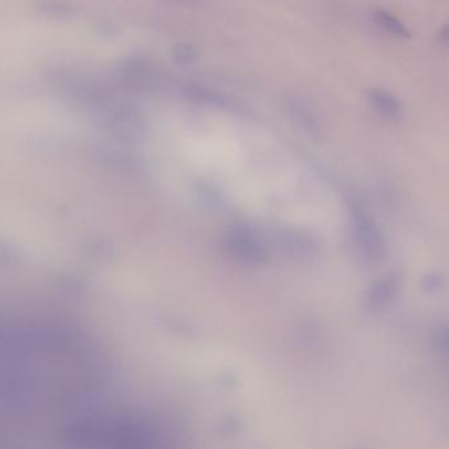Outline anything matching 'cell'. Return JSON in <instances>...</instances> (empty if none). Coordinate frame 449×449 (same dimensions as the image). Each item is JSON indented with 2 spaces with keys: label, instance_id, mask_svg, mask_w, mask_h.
<instances>
[{
  "label": "cell",
  "instance_id": "7",
  "mask_svg": "<svg viewBox=\"0 0 449 449\" xmlns=\"http://www.w3.org/2000/svg\"><path fill=\"white\" fill-rule=\"evenodd\" d=\"M444 284H446L444 276L436 271H429L426 275H423L420 281L422 288L428 293H436L444 287Z\"/></svg>",
  "mask_w": 449,
  "mask_h": 449
},
{
  "label": "cell",
  "instance_id": "6",
  "mask_svg": "<svg viewBox=\"0 0 449 449\" xmlns=\"http://www.w3.org/2000/svg\"><path fill=\"white\" fill-rule=\"evenodd\" d=\"M434 343L439 355L449 365V322L440 323L434 332Z\"/></svg>",
  "mask_w": 449,
  "mask_h": 449
},
{
  "label": "cell",
  "instance_id": "1",
  "mask_svg": "<svg viewBox=\"0 0 449 449\" xmlns=\"http://www.w3.org/2000/svg\"><path fill=\"white\" fill-rule=\"evenodd\" d=\"M353 239L360 257L369 264H378L386 257L387 243L372 214L360 203L350 205Z\"/></svg>",
  "mask_w": 449,
  "mask_h": 449
},
{
  "label": "cell",
  "instance_id": "3",
  "mask_svg": "<svg viewBox=\"0 0 449 449\" xmlns=\"http://www.w3.org/2000/svg\"><path fill=\"white\" fill-rule=\"evenodd\" d=\"M231 254L247 264H259L266 259V250L252 233L245 229H236L227 239Z\"/></svg>",
  "mask_w": 449,
  "mask_h": 449
},
{
  "label": "cell",
  "instance_id": "8",
  "mask_svg": "<svg viewBox=\"0 0 449 449\" xmlns=\"http://www.w3.org/2000/svg\"><path fill=\"white\" fill-rule=\"evenodd\" d=\"M173 57L180 64H192L193 61L196 59V50L194 48L188 45V43H179L173 48Z\"/></svg>",
  "mask_w": 449,
  "mask_h": 449
},
{
  "label": "cell",
  "instance_id": "2",
  "mask_svg": "<svg viewBox=\"0 0 449 449\" xmlns=\"http://www.w3.org/2000/svg\"><path fill=\"white\" fill-rule=\"evenodd\" d=\"M401 288V278L394 272L377 278L366 292L368 308L373 311H383L390 308L398 299Z\"/></svg>",
  "mask_w": 449,
  "mask_h": 449
},
{
  "label": "cell",
  "instance_id": "5",
  "mask_svg": "<svg viewBox=\"0 0 449 449\" xmlns=\"http://www.w3.org/2000/svg\"><path fill=\"white\" fill-rule=\"evenodd\" d=\"M372 19L378 28H381L384 32L389 33L390 36L401 40L410 38L408 28L393 13L384 10H376L372 13Z\"/></svg>",
  "mask_w": 449,
  "mask_h": 449
},
{
  "label": "cell",
  "instance_id": "4",
  "mask_svg": "<svg viewBox=\"0 0 449 449\" xmlns=\"http://www.w3.org/2000/svg\"><path fill=\"white\" fill-rule=\"evenodd\" d=\"M368 100L371 107L381 116L389 121L401 120L404 116V106L399 99L392 92L383 88H372L368 92Z\"/></svg>",
  "mask_w": 449,
  "mask_h": 449
},
{
  "label": "cell",
  "instance_id": "9",
  "mask_svg": "<svg viewBox=\"0 0 449 449\" xmlns=\"http://www.w3.org/2000/svg\"><path fill=\"white\" fill-rule=\"evenodd\" d=\"M439 40H440V43H449V24L444 25L439 31Z\"/></svg>",
  "mask_w": 449,
  "mask_h": 449
}]
</instances>
